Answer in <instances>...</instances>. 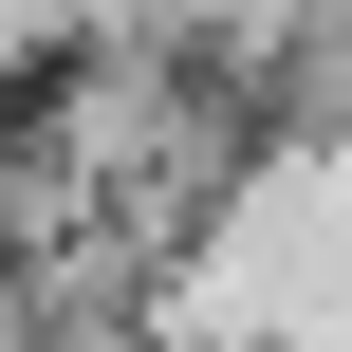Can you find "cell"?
<instances>
[{
  "mask_svg": "<svg viewBox=\"0 0 352 352\" xmlns=\"http://www.w3.org/2000/svg\"><path fill=\"white\" fill-rule=\"evenodd\" d=\"M260 130H297V148H352V0H316L278 56H260V93H241Z\"/></svg>",
  "mask_w": 352,
  "mask_h": 352,
  "instance_id": "cell-1",
  "label": "cell"
}]
</instances>
